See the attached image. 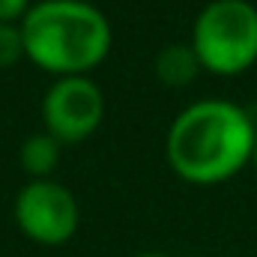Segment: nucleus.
<instances>
[{
  "mask_svg": "<svg viewBox=\"0 0 257 257\" xmlns=\"http://www.w3.org/2000/svg\"><path fill=\"white\" fill-rule=\"evenodd\" d=\"M251 165H254V171H257V141H254V153H251Z\"/></svg>",
  "mask_w": 257,
  "mask_h": 257,
  "instance_id": "11",
  "label": "nucleus"
},
{
  "mask_svg": "<svg viewBox=\"0 0 257 257\" xmlns=\"http://www.w3.org/2000/svg\"><path fill=\"white\" fill-rule=\"evenodd\" d=\"M24 60L54 75L78 78L108 60L114 30L90 0H39L21 18Z\"/></svg>",
  "mask_w": 257,
  "mask_h": 257,
  "instance_id": "2",
  "label": "nucleus"
},
{
  "mask_svg": "<svg viewBox=\"0 0 257 257\" xmlns=\"http://www.w3.org/2000/svg\"><path fill=\"white\" fill-rule=\"evenodd\" d=\"M30 6V0H0V24H21Z\"/></svg>",
  "mask_w": 257,
  "mask_h": 257,
  "instance_id": "9",
  "label": "nucleus"
},
{
  "mask_svg": "<svg viewBox=\"0 0 257 257\" xmlns=\"http://www.w3.org/2000/svg\"><path fill=\"white\" fill-rule=\"evenodd\" d=\"M156 78L165 84V87H189L197 72H203L197 57H194L192 45H183V42H174V45H165L159 54H156Z\"/></svg>",
  "mask_w": 257,
  "mask_h": 257,
  "instance_id": "7",
  "label": "nucleus"
},
{
  "mask_svg": "<svg viewBox=\"0 0 257 257\" xmlns=\"http://www.w3.org/2000/svg\"><path fill=\"white\" fill-rule=\"evenodd\" d=\"M105 120V93L90 75L57 78L42 96L45 132L60 144H81Z\"/></svg>",
  "mask_w": 257,
  "mask_h": 257,
  "instance_id": "5",
  "label": "nucleus"
},
{
  "mask_svg": "<svg viewBox=\"0 0 257 257\" xmlns=\"http://www.w3.org/2000/svg\"><path fill=\"white\" fill-rule=\"evenodd\" d=\"M138 257H168V254H162V251H144V254H138Z\"/></svg>",
  "mask_w": 257,
  "mask_h": 257,
  "instance_id": "10",
  "label": "nucleus"
},
{
  "mask_svg": "<svg viewBox=\"0 0 257 257\" xmlns=\"http://www.w3.org/2000/svg\"><path fill=\"white\" fill-rule=\"evenodd\" d=\"M12 218L30 242L54 248V245H63L75 236L78 221H81V209H78L75 194L63 183L30 180L15 194Z\"/></svg>",
  "mask_w": 257,
  "mask_h": 257,
  "instance_id": "4",
  "label": "nucleus"
},
{
  "mask_svg": "<svg viewBox=\"0 0 257 257\" xmlns=\"http://www.w3.org/2000/svg\"><path fill=\"white\" fill-rule=\"evenodd\" d=\"M192 51L203 72L242 75L257 63V6L251 0H209L192 24Z\"/></svg>",
  "mask_w": 257,
  "mask_h": 257,
  "instance_id": "3",
  "label": "nucleus"
},
{
  "mask_svg": "<svg viewBox=\"0 0 257 257\" xmlns=\"http://www.w3.org/2000/svg\"><path fill=\"white\" fill-rule=\"evenodd\" d=\"M60 153H63V144L48 135V132H36L30 135L21 150H18V165L21 171L30 177V180H51V174L57 171L60 165Z\"/></svg>",
  "mask_w": 257,
  "mask_h": 257,
  "instance_id": "6",
  "label": "nucleus"
},
{
  "mask_svg": "<svg viewBox=\"0 0 257 257\" xmlns=\"http://www.w3.org/2000/svg\"><path fill=\"white\" fill-rule=\"evenodd\" d=\"M257 128L230 99H197L183 108L165 135L171 171L192 186H218L251 165Z\"/></svg>",
  "mask_w": 257,
  "mask_h": 257,
  "instance_id": "1",
  "label": "nucleus"
},
{
  "mask_svg": "<svg viewBox=\"0 0 257 257\" xmlns=\"http://www.w3.org/2000/svg\"><path fill=\"white\" fill-rule=\"evenodd\" d=\"M18 60H24L21 24H0V69H9Z\"/></svg>",
  "mask_w": 257,
  "mask_h": 257,
  "instance_id": "8",
  "label": "nucleus"
}]
</instances>
